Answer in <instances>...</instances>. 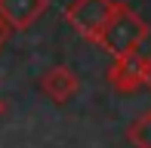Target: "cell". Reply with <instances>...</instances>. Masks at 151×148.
Returning <instances> with one entry per match:
<instances>
[{
    "label": "cell",
    "mask_w": 151,
    "mask_h": 148,
    "mask_svg": "<svg viewBox=\"0 0 151 148\" xmlns=\"http://www.w3.org/2000/svg\"><path fill=\"white\" fill-rule=\"evenodd\" d=\"M6 37H9V28H6V22H3V19H0V46L6 43Z\"/></svg>",
    "instance_id": "cell-8"
},
{
    "label": "cell",
    "mask_w": 151,
    "mask_h": 148,
    "mask_svg": "<svg viewBox=\"0 0 151 148\" xmlns=\"http://www.w3.org/2000/svg\"><path fill=\"white\" fill-rule=\"evenodd\" d=\"M0 117H3V102H0Z\"/></svg>",
    "instance_id": "cell-9"
},
{
    "label": "cell",
    "mask_w": 151,
    "mask_h": 148,
    "mask_svg": "<svg viewBox=\"0 0 151 148\" xmlns=\"http://www.w3.org/2000/svg\"><path fill=\"white\" fill-rule=\"evenodd\" d=\"M145 40H148V22L127 3H117L114 16L108 19V25L102 28L96 43L111 59H120V56H136Z\"/></svg>",
    "instance_id": "cell-1"
},
{
    "label": "cell",
    "mask_w": 151,
    "mask_h": 148,
    "mask_svg": "<svg viewBox=\"0 0 151 148\" xmlns=\"http://www.w3.org/2000/svg\"><path fill=\"white\" fill-rule=\"evenodd\" d=\"M114 9H117V0H71L65 9V19L83 40L96 43L108 19L114 16Z\"/></svg>",
    "instance_id": "cell-2"
},
{
    "label": "cell",
    "mask_w": 151,
    "mask_h": 148,
    "mask_svg": "<svg viewBox=\"0 0 151 148\" xmlns=\"http://www.w3.org/2000/svg\"><path fill=\"white\" fill-rule=\"evenodd\" d=\"M127 142L133 148H151V108L142 111L139 117L127 126Z\"/></svg>",
    "instance_id": "cell-6"
},
{
    "label": "cell",
    "mask_w": 151,
    "mask_h": 148,
    "mask_svg": "<svg viewBox=\"0 0 151 148\" xmlns=\"http://www.w3.org/2000/svg\"><path fill=\"white\" fill-rule=\"evenodd\" d=\"M37 86H40V93H43L50 102L65 105L68 99H74V93L80 90V77L74 74L71 65H52V68H46L40 74Z\"/></svg>",
    "instance_id": "cell-3"
},
{
    "label": "cell",
    "mask_w": 151,
    "mask_h": 148,
    "mask_svg": "<svg viewBox=\"0 0 151 148\" xmlns=\"http://www.w3.org/2000/svg\"><path fill=\"white\" fill-rule=\"evenodd\" d=\"M105 77H108V83H111L117 93H123V96L142 90V56L136 52V56H120V59H114L111 68L105 71Z\"/></svg>",
    "instance_id": "cell-5"
},
{
    "label": "cell",
    "mask_w": 151,
    "mask_h": 148,
    "mask_svg": "<svg viewBox=\"0 0 151 148\" xmlns=\"http://www.w3.org/2000/svg\"><path fill=\"white\" fill-rule=\"evenodd\" d=\"M142 86L151 90V56H142Z\"/></svg>",
    "instance_id": "cell-7"
},
{
    "label": "cell",
    "mask_w": 151,
    "mask_h": 148,
    "mask_svg": "<svg viewBox=\"0 0 151 148\" xmlns=\"http://www.w3.org/2000/svg\"><path fill=\"white\" fill-rule=\"evenodd\" d=\"M46 9L50 0H0V19L9 31H28Z\"/></svg>",
    "instance_id": "cell-4"
}]
</instances>
